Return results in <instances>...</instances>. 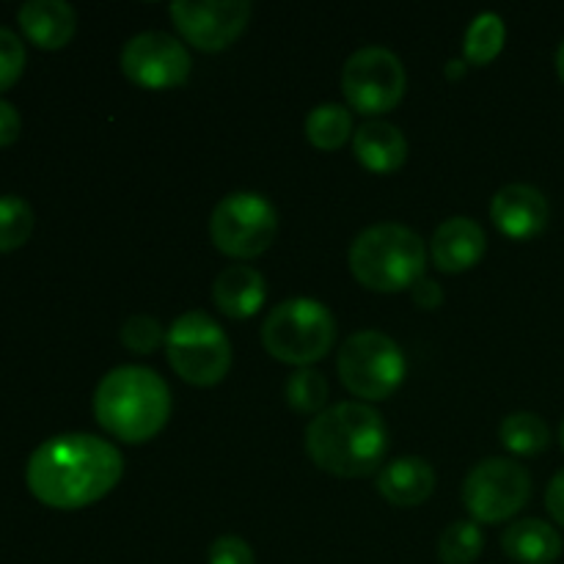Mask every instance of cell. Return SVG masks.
<instances>
[{"label":"cell","mask_w":564,"mask_h":564,"mask_svg":"<svg viewBox=\"0 0 564 564\" xmlns=\"http://www.w3.org/2000/svg\"><path fill=\"white\" fill-rule=\"evenodd\" d=\"M124 474V457L108 441L66 433L44 441L25 468L28 490L53 510H83L105 499Z\"/></svg>","instance_id":"cell-1"},{"label":"cell","mask_w":564,"mask_h":564,"mask_svg":"<svg viewBox=\"0 0 564 564\" xmlns=\"http://www.w3.org/2000/svg\"><path fill=\"white\" fill-rule=\"evenodd\" d=\"M306 452L314 466L334 477H369L386 460L389 427L367 402H339L308 422Z\"/></svg>","instance_id":"cell-2"},{"label":"cell","mask_w":564,"mask_h":564,"mask_svg":"<svg viewBox=\"0 0 564 564\" xmlns=\"http://www.w3.org/2000/svg\"><path fill=\"white\" fill-rule=\"evenodd\" d=\"M94 416L113 438L147 444L169 424V383L154 369L135 364L110 369L94 391Z\"/></svg>","instance_id":"cell-3"},{"label":"cell","mask_w":564,"mask_h":564,"mask_svg":"<svg viewBox=\"0 0 564 564\" xmlns=\"http://www.w3.org/2000/svg\"><path fill=\"white\" fill-rule=\"evenodd\" d=\"M347 259L358 284L375 292H400L424 279L427 248L408 226L378 224L352 240Z\"/></svg>","instance_id":"cell-4"},{"label":"cell","mask_w":564,"mask_h":564,"mask_svg":"<svg viewBox=\"0 0 564 564\" xmlns=\"http://www.w3.org/2000/svg\"><path fill=\"white\" fill-rule=\"evenodd\" d=\"M336 341V319L328 306L312 297H290L268 314L262 345L275 361L308 367L323 361Z\"/></svg>","instance_id":"cell-5"},{"label":"cell","mask_w":564,"mask_h":564,"mask_svg":"<svg viewBox=\"0 0 564 564\" xmlns=\"http://www.w3.org/2000/svg\"><path fill=\"white\" fill-rule=\"evenodd\" d=\"M171 369L191 386H218L231 369V341L207 312H187L165 330Z\"/></svg>","instance_id":"cell-6"},{"label":"cell","mask_w":564,"mask_h":564,"mask_svg":"<svg viewBox=\"0 0 564 564\" xmlns=\"http://www.w3.org/2000/svg\"><path fill=\"white\" fill-rule=\"evenodd\" d=\"M341 386L367 402L394 394L405 380V356L391 336L380 330H358L341 345L336 358Z\"/></svg>","instance_id":"cell-7"},{"label":"cell","mask_w":564,"mask_h":564,"mask_svg":"<svg viewBox=\"0 0 564 564\" xmlns=\"http://www.w3.org/2000/svg\"><path fill=\"white\" fill-rule=\"evenodd\" d=\"M279 235V213L259 193H229L209 218V237L226 257L253 259L268 251Z\"/></svg>","instance_id":"cell-8"},{"label":"cell","mask_w":564,"mask_h":564,"mask_svg":"<svg viewBox=\"0 0 564 564\" xmlns=\"http://www.w3.org/2000/svg\"><path fill=\"white\" fill-rule=\"evenodd\" d=\"M532 496V477L510 457H488L468 471L463 507L477 523H501L518 516Z\"/></svg>","instance_id":"cell-9"},{"label":"cell","mask_w":564,"mask_h":564,"mask_svg":"<svg viewBox=\"0 0 564 564\" xmlns=\"http://www.w3.org/2000/svg\"><path fill=\"white\" fill-rule=\"evenodd\" d=\"M408 75L400 55L389 47H361L347 58L341 91L352 110L364 116L389 113L405 94Z\"/></svg>","instance_id":"cell-10"},{"label":"cell","mask_w":564,"mask_h":564,"mask_svg":"<svg viewBox=\"0 0 564 564\" xmlns=\"http://www.w3.org/2000/svg\"><path fill=\"white\" fill-rule=\"evenodd\" d=\"M248 0H174L169 14L187 44L202 53H220L229 47L251 20Z\"/></svg>","instance_id":"cell-11"},{"label":"cell","mask_w":564,"mask_h":564,"mask_svg":"<svg viewBox=\"0 0 564 564\" xmlns=\"http://www.w3.org/2000/svg\"><path fill=\"white\" fill-rule=\"evenodd\" d=\"M191 53L180 39L163 31H143L121 50V72L135 86L163 91L176 88L191 77Z\"/></svg>","instance_id":"cell-12"},{"label":"cell","mask_w":564,"mask_h":564,"mask_svg":"<svg viewBox=\"0 0 564 564\" xmlns=\"http://www.w3.org/2000/svg\"><path fill=\"white\" fill-rule=\"evenodd\" d=\"M490 218L501 235L512 240L538 237L549 224V198L534 185H505L490 202Z\"/></svg>","instance_id":"cell-13"},{"label":"cell","mask_w":564,"mask_h":564,"mask_svg":"<svg viewBox=\"0 0 564 564\" xmlns=\"http://www.w3.org/2000/svg\"><path fill=\"white\" fill-rule=\"evenodd\" d=\"M485 231L477 220L471 218H449L435 229L433 242H430V253L438 270L444 273H463L471 270L479 259L485 257Z\"/></svg>","instance_id":"cell-14"},{"label":"cell","mask_w":564,"mask_h":564,"mask_svg":"<svg viewBox=\"0 0 564 564\" xmlns=\"http://www.w3.org/2000/svg\"><path fill=\"white\" fill-rule=\"evenodd\" d=\"M22 33L39 50H61L77 31V14L64 0H28L17 14Z\"/></svg>","instance_id":"cell-15"},{"label":"cell","mask_w":564,"mask_h":564,"mask_svg":"<svg viewBox=\"0 0 564 564\" xmlns=\"http://www.w3.org/2000/svg\"><path fill=\"white\" fill-rule=\"evenodd\" d=\"M378 490L389 505L419 507L433 496L435 471L424 457H397L380 468Z\"/></svg>","instance_id":"cell-16"},{"label":"cell","mask_w":564,"mask_h":564,"mask_svg":"<svg viewBox=\"0 0 564 564\" xmlns=\"http://www.w3.org/2000/svg\"><path fill=\"white\" fill-rule=\"evenodd\" d=\"M264 297H268L264 275L248 264H229L226 270H220L213 284L215 306L231 319L253 317L262 308Z\"/></svg>","instance_id":"cell-17"},{"label":"cell","mask_w":564,"mask_h":564,"mask_svg":"<svg viewBox=\"0 0 564 564\" xmlns=\"http://www.w3.org/2000/svg\"><path fill=\"white\" fill-rule=\"evenodd\" d=\"M352 149H356V158L361 160L364 169L375 171V174H391L408 158V141L400 127L380 119L367 121L352 135Z\"/></svg>","instance_id":"cell-18"},{"label":"cell","mask_w":564,"mask_h":564,"mask_svg":"<svg viewBox=\"0 0 564 564\" xmlns=\"http://www.w3.org/2000/svg\"><path fill=\"white\" fill-rule=\"evenodd\" d=\"M501 549L518 564H554L562 556L564 543L551 523L540 518H523L507 529Z\"/></svg>","instance_id":"cell-19"},{"label":"cell","mask_w":564,"mask_h":564,"mask_svg":"<svg viewBox=\"0 0 564 564\" xmlns=\"http://www.w3.org/2000/svg\"><path fill=\"white\" fill-rule=\"evenodd\" d=\"M499 441L505 444V449L512 452V455L532 457L549 449L551 430L538 413L518 411V413H510V416L501 422Z\"/></svg>","instance_id":"cell-20"},{"label":"cell","mask_w":564,"mask_h":564,"mask_svg":"<svg viewBox=\"0 0 564 564\" xmlns=\"http://www.w3.org/2000/svg\"><path fill=\"white\" fill-rule=\"evenodd\" d=\"M352 132V116L345 105L339 102H323L306 116V138L312 147L323 149V152H334L350 141Z\"/></svg>","instance_id":"cell-21"},{"label":"cell","mask_w":564,"mask_h":564,"mask_svg":"<svg viewBox=\"0 0 564 564\" xmlns=\"http://www.w3.org/2000/svg\"><path fill=\"white\" fill-rule=\"evenodd\" d=\"M507 28L496 11H482L474 17V22L466 31V42H463V53H466V64L488 66L490 61L499 58L505 50Z\"/></svg>","instance_id":"cell-22"},{"label":"cell","mask_w":564,"mask_h":564,"mask_svg":"<svg viewBox=\"0 0 564 564\" xmlns=\"http://www.w3.org/2000/svg\"><path fill=\"white\" fill-rule=\"evenodd\" d=\"M284 394L292 411L306 413V416H312V413L314 416H319V413L325 411V405H328L330 386H328V378H325L319 369L303 367L290 375Z\"/></svg>","instance_id":"cell-23"},{"label":"cell","mask_w":564,"mask_h":564,"mask_svg":"<svg viewBox=\"0 0 564 564\" xmlns=\"http://www.w3.org/2000/svg\"><path fill=\"white\" fill-rule=\"evenodd\" d=\"M485 549V534L477 521H455L438 538V560L444 564H474Z\"/></svg>","instance_id":"cell-24"},{"label":"cell","mask_w":564,"mask_h":564,"mask_svg":"<svg viewBox=\"0 0 564 564\" xmlns=\"http://www.w3.org/2000/svg\"><path fill=\"white\" fill-rule=\"evenodd\" d=\"M36 226L33 207L20 196H0V253L25 246Z\"/></svg>","instance_id":"cell-25"},{"label":"cell","mask_w":564,"mask_h":564,"mask_svg":"<svg viewBox=\"0 0 564 564\" xmlns=\"http://www.w3.org/2000/svg\"><path fill=\"white\" fill-rule=\"evenodd\" d=\"M121 345L127 350L138 352V356H149V352L158 350L160 345H165V330L149 314H132L124 325H121Z\"/></svg>","instance_id":"cell-26"},{"label":"cell","mask_w":564,"mask_h":564,"mask_svg":"<svg viewBox=\"0 0 564 564\" xmlns=\"http://www.w3.org/2000/svg\"><path fill=\"white\" fill-rule=\"evenodd\" d=\"M25 72V44L14 31L0 28V94L9 91Z\"/></svg>","instance_id":"cell-27"},{"label":"cell","mask_w":564,"mask_h":564,"mask_svg":"<svg viewBox=\"0 0 564 564\" xmlns=\"http://www.w3.org/2000/svg\"><path fill=\"white\" fill-rule=\"evenodd\" d=\"M209 564H257L251 545L237 534H224L209 545Z\"/></svg>","instance_id":"cell-28"},{"label":"cell","mask_w":564,"mask_h":564,"mask_svg":"<svg viewBox=\"0 0 564 564\" xmlns=\"http://www.w3.org/2000/svg\"><path fill=\"white\" fill-rule=\"evenodd\" d=\"M20 130L22 119L17 113V108L11 102H6V99H0V149L11 147L20 138Z\"/></svg>","instance_id":"cell-29"},{"label":"cell","mask_w":564,"mask_h":564,"mask_svg":"<svg viewBox=\"0 0 564 564\" xmlns=\"http://www.w3.org/2000/svg\"><path fill=\"white\" fill-rule=\"evenodd\" d=\"M411 295L413 303H416L419 308H427V312H433V308H438L441 303H444V292H441V286L435 284V281H430L427 275L411 286Z\"/></svg>","instance_id":"cell-30"},{"label":"cell","mask_w":564,"mask_h":564,"mask_svg":"<svg viewBox=\"0 0 564 564\" xmlns=\"http://www.w3.org/2000/svg\"><path fill=\"white\" fill-rule=\"evenodd\" d=\"M545 507H549L551 518L564 527V468L551 479L549 490H545Z\"/></svg>","instance_id":"cell-31"},{"label":"cell","mask_w":564,"mask_h":564,"mask_svg":"<svg viewBox=\"0 0 564 564\" xmlns=\"http://www.w3.org/2000/svg\"><path fill=\"white\" fill-rule=\"evenodd\" d=\"M463 75H466V61L452 58L449 64H446V77H449V80H457V77H463Z\"/></svg>","instance_id":"cell-32"},{"label":"cell","mask_w":564,"mask_h":564,"mask_svg":"<svg viewBox=\"0 0 564 564\" xmlns=\"http://www.w3.org/2000/svg\"><path fill=\"white\" fill-rule=\"evenodd\" d=\"M556 72H560V80L564 83V42L556 50Z\"/></svg>","instance_id":"cell-33"},{"label":"cell","mask_w":564,"mask_h":564,"mask_svg":"<svg viewBox=\"0 0 564 564\" xmlns=\"http://www.w3.org/2000/svg\"><path fill=\"white\" fill-rule=\"evenodd\" d=\"M560 441H562V449H564V422H562V430H560Z\"/></svg>","instance_id":"cell-34"}]
</instances>
